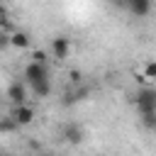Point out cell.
Returning a JSON list of instances; mask_svg holds the SVG:
<instances>
[{
	"label": "cell",
	"mask_w": 156,
	"mask_h": 156,
	"mask_svg": "<svg viewBox=\"0 0 156 156\" xmlns=\"http://www.w3.org/2000/svg\"><path fill=\"white\" fill-rule=\"evenodd\" d=\"M10 44H12L15 49H29L32 39H29V34H27V32H15V34L10 37Z\"/></svg>",
	"instance_id": "obj_8"
},
{
	"label": "cell",
	"mask_w": 156,
	"mask_h": 156,
	"mask_svg": "<svg viewBox=\"0 0 156 156\" xmlns=\"http://www.w3.org/2000/svg\"><path fill=\"white\" fill-rule=\"evenodd\" d=\"M61 139L66 144H80L83 141V127L78 122H68L61 127Z\"/></svg>",
	"instance_id": "obj_6"
},
{
	"label": "cell",
	"mask_w": 156,
	"mask_h": 156,
	"mask_svg": "<svg viewBox=\"0 0 156 156\" xmlns=\"http://www.w3.org/2000/svg\"><path fill=\"white\" fill-rule=\"evenodd\" d=\"M88 93H90V88H85V85H80V88L71 90V93H68L66 105H73V102H78V100H85V98H88Z\"/></svg>",
	"instance_id": "obj_9"
},
{
	"label": "cell",
	"mask_w": 156,
	"mask_h": 156,
	"mask_svg": "<svg viewBox=\"0 0 156 156\" xmlns=\"http://www.w3.org/2000/svg\"><path fill=\"white\" fill-rule=\"evenodd\" d=\"M68 54H71V39L68 37H56L54 41H51V56L54 58H58V61H63V58H68Z\"/></svg>",
	"instance_id": "obj_7"
},
{
	"label": "cell",
	"mask_w": 156,
	"mask_h": 156,
	"mask_svg": "<svg viewBox=\"0 0 156 156\" xmlns=\"http://www.w3.org/2000/svg\"><path fill=\"white\" fill-rule=\"evenodd\" d=\"M32 61H37V63H49V54H46L44 49H39V51L32 54Z\"/></svg>",
	"instance_id": "obj_11"
},
{
	"label": "cell",
	"mask_w": 156,
	"mask_h": 156,
	"mask_svg": "<svg viewBox=\"0 0 156 156\" xmlns=\"http://www.w3.org/2000/svg\"><path fill=\"white\" fill-rule=\"evenodd\" d=\"M134 107L141 115H156V88L154 85H144L141 90H136L134 95Z\"/></svg>",
	"instance_id": "obj_2"
},
{
	"label": "cell",
	"mask_w": 156,
	"mask_h": 156,
	"mask_svg": "<svg viewBox=\"0 0 156 156\" xmlns=\"http://www.w3.org/2000/svg\"><path fill=\"white\" fill-rule=\"evenodd\" d=\"M154 134H156V129H154Z\"/></svg>",
	"instance_id": "obj_13"
},
{
	"label": "cell",
	"mask_w": 156,
	"mask_h": 156,
	"mask_svg": "<svg viewBox=\"0 0 156 156\" xmlns=\"http://www.w3.org/2000/svg\"><path fill=\"white\" fill-rule=\"evenodd\" d=\"M7 117L17 124V129L20 127H27V124L34 122V107L32 105H15V107H10V115Z\"/></svg>",
	"instance_id": "obj_4"
},
{
	"label": "cell",
	"mask_w": 156,
	"mask_h": 156,
	"mask_svg": "<svg viewBox=\"0 0 156 156\" xmlns=\"http://www.w3.org/2000/svg\"><path fill=\"white\" fill-rule=\"evenodd\" d=\"M27 90H29V85H27L24 80L15 78V80L7 85V98H10V105H12V107H15V105H27Z\"/></svg>",
	"instance_id": "obj_5"
},
{
	"label": "cell",
	"mask_w": 156,
	"mask_h": 156,
	"mask_svg": "<svg viewBox=\"0 0 156 156\" xmlns=\"http://www.w3.org/2000/svg\"><path fill=\"white\" fill-rule=\"evenodd\" d=\"M37 156H56V154H51V151H41V154H37Z\"/></svg>",
	"instance_id": "obj_12"
},
{
	"label": "cell",
	"mask_w": 156,
	"mask_h": 156,
	"mask_svg": "<svg viewBox=\"0 0 156 156\" xmlns=\"http://www.w3.org/2000/svg\"><path fill=\"white\" fill-rule=\"evenodd\" d=\"M22 80L29 85V90L37 98H49L51 95V73H49V63H37L29 61L22 71Z\"/></svg>",
	"instance_id": "obj_1"
},
{
	"label": "cell",
	"mask_w": 156,
	"mask_h": 156,
	"mask_svg": "<svg viewBox=\"0 0 156 156\" xmlns=\"http://www.w3.org/2000/svg\"><path fill=\"white\" fill-rule=\"evenodd\" d=\"M122 10H127L132 17H146L154 10V0H115Z\"/></svg>",
	"instance_id": "obj_3"
},
{
	"label": "cell",
	"mask_w": 156,
	"mask_h": 156,
	"mask_svg": "<svg viewBox=\"0 0 156 156\" xmlns=\"http://www.w3.org/2000/svg\"><path fill=\"white\" fill-rule=\"evenodd\" d=\"M144 76H146L149 80H156V61H149V63L144 66Z\"/></svg>",
	"instance_id": "obj_10"
}]
</instances>
